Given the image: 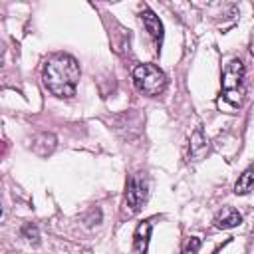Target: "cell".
I'll return each instance as SVG.
<instances>
[{"label":"cell","mask_w":254,"mask_h":254,"mask_svg":"<svg viewBox=\"0 0 254 254\" xmlns=\"http://www.w3.org/2000/svg\"><path fill=\"white\" fill-rule=\"evenodd\" d=\"M149 185H147V177L143 173H137V175H131L129 181H127V189H125V208H127V214H135L141 210V206L145 204L147 200V194H149Z\"/></svg>","instance_id":"obj_3"},{"label":"cell","mask_w":254,"mask_h":254,"mask_svg":"<svg viewBox=\"0 0 254 254\" xmlns=\"http://www.w3.org/2000/svg\"><path fill=\"white\" fill-rule=\"evenodd\" d=\"M244 79V65L240 60H230L222 69V91L232 103H240V85Z\"/></svg>","instance_id":"obj_4"},{"label":"cell","mask_w":254,"mask_h":254,"mask_svg":"<svg viewBox=\"0 0 254 254\" xmlns=\"http://www.w3.org/2000/svg\"><path fill=\"white\" fill-rule=\"evenodd\" d=\"M242 222V214L238 212V210H234V208H224L222 212H218L216 214V218H214V224L218 226V228H234V226H238Z\"/></svg>","instance_id":"obj_8"},{"label":"cell","mask_w":254,"mask_h":254,"mask_svg":"<svg viewBox=\"0 0 254 254\" xmlns=\"http://www.w3.org/2000/svg\"><path fill=\"white\" fill-rule=\"evenodd\" d=\"M149 238H151V222H141L137 226V230H135V236H133V250H135V254H147Z\"/></svg>","instance_id":"obj_7"},{"label":"cell","mask_w":254,"mask_h":254,"mask_svg":"<svg viewBox=\"0 0 254 254\" xmlns=\"http://www.w3.org/2000/svg\"><path fill=\"white\" fill-rule=\"evenodd\" d=\"M252 189H254V165L248 167V169L240 175V179H238L236 185H234V192H236V194H246V192L252 190Z\"/></svg>","instance_id":"obj_10"},{"label":"cell","mask_w":254,"mask_h":254,"mask_svg":"<svg viewBox=\"0 0 254 254\" xmlns=\"http://www.w3.org/2000/svg\"><path fill=\"white\" fill-rule=\"evenodd\" d=\"M206 149H208L206 137H204L202 129H196V131L192 133V137H190V155H192L194 159H198V157H202V155L206 153Z\"/></svg>","instance_id":"obj_9"},{"label":"cell","mask_w":254,"mask_h":254,"mask_svg":"<svg viewBox=\"0 0 254 254\" xmlns=\"http://www.w3.org/2000/svg\"><path fill=\"white\" fill-rule=\"evenodd\" d=\"M20 232H22V236H24L28 242H32V244H38V242H40V232H38V226H36V224L28 222V224L22 226Z\"/></svg>","instance_id":"obj_11"},{"label":"cell","mask_w":254,"mask_h":254,"mask_svg":"<svg viewBox=\"0 0 254 254\" xmlns=\"http://www.w3.org/2000/svg\"><path fill=\"white\" fill-rule=\"evenodd\" d=\"M141 20H143V24H145L147 32L153 36V40L161 46V42H163V24H161L159 16H157L153 10L143 8V12H141Z\"/></svg>","instance_id":"obj_5"},{"label":"cell","mask_w":254,"mask_h":254,"mask_svg":"<svg viewBox=\"0 0 254 254\" xmlns=\"http://www.w3.org/2000/svg\"><path fill=\"white\" fill-rule=\"evenodd\" d=\"M198 246H200V240H198V238H190V240L187 242V246H185L183 254H196Z\"/></svg>","instance_id":"obj_12"},{"label":"cell","mask_w":254,"mask_h":254,"mask_svg":"<svg viewBox=\"0 0 254 254\" xmlns=\"http://www.w3.org/2000/svg\"><path fill=\"white\" fill-rule=\"evenodd\" d=\"M56 135L52 133H38L34 139H32V151L38 155V157H48L54 153L56 149Z\"/></svg>","instance_id":"obj_6"},{"label":"cell","mask_w":254,"mask_h":254,"mask_svg":"<svg viewBox=\"0 0 254 254\" xmlns=\"http://www.w3.org/2000/svg\"><path fill=\"white\" fill-rule=\"evenodd\" d=\"M250 54L254 56V30H252V38H250Z\"/></svg>","instance_id":"obj_13"},{"label":"cell","mask_w":254,"mask_h":254,"mask_svg":"<svg viewBox=\"0 0 254 254\" xmlns=\"http://www.w3.org/2000/svg\"><path fill=\"white\" fill-rule=\"evenodd\" d=\"M46 87L58 97H71L79 81V65L67 54L52 56L42 71Z\"/></svg>","instance_id":"obj_1"},{"label":"cell","mask_w":254,"mask_h":254,"mask_svg":"<svg viewBox=\"0 0 254 254\" xmlns=\"http://www.w3.org/2000/svg\"><path fill=\"white\" fill-rule=\"evenodd\" d=\"M133 83L145 95H161L167 87V75L153 64H139L133 67Z\"/></svg>","instance_id":"obj_2"}]
</instances>
